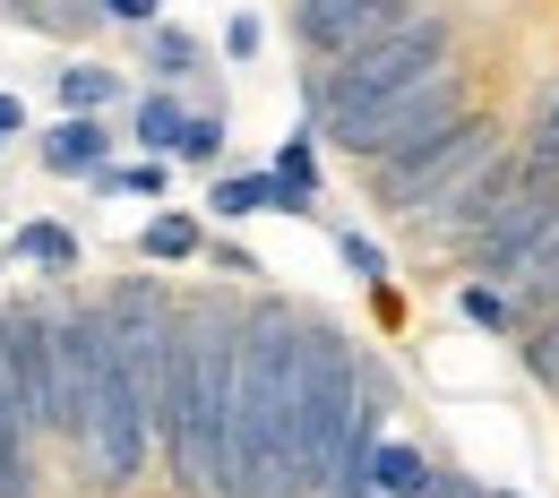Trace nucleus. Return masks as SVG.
<instances>
[{
    "label": "nucleus",
    "mask_w": 559,
    "mask_h": 498,
    "mask_svg": "<svg viewBox=\"0 0 559 498\" xmlns=\"http://www.w3.org/2000/svg\"><path fill=\"white\" fill-rule=\"evenodd\" d=\"M233 387H241V301L190 292L181 301V353H173L164 404H155V456H164L173 498H224Z\"/></svg>",
    "instance_id": "f257e3e1"
},
{
    "label": "nucleus",
    "mask_w": 559,
    "mask_h": 498,
    "mask_svg": "<svg viewBox=\"0 0 559 498\" xmlns=\"http://www.w3.org/2000/svg\"><path fill=\"white\" fill-rule=\"evenodd\" d=\"M293 344H301V301L250 292L241 301V387H233V456L224 498H293Z\"/></svg>",
    "instance_id": "f03ea898"
},
{
    "label": "nucleus",
    "mask_w": 559,
    "mask_h": 498,
    "mask_svg": "<svg viewBox=\"0 0 559 498\" xmlns=\"http://www.w3.org/2000/svg\"><path fill=\"white\" fill-rule=\"evenodd\" d=\"M361 413V344H353L336 318L301 309V344H293V438H284V464H293V498H319L336 456H345V429Z\"/></svg>",
    "instance_id": "7ed1b4c3"
},
{
    "label": "nucleus",
    "mask_w": 559,
    "mask_h": 498,
    "mask_svg": "<svg viewBox=\"0 0 559 498\" xmlns=\"http://www.w3.org/2000/svg\"><path fill=\"white\" fill-rule=\"evenodd\" d=\"M448 61H456V17H448V9H414L405 26L370 35L361 52H345V61H319V70L301 77V112H310L319 130L361 121V112H379V104L414 95L421 77H439Z\"/></svg>",
    "instance_id": "20e7f679"
},
{
    "label": "nucleus",
    "mask_w": 559,
    "mask_h": 498,
    "mask_svg": "<svg viewBox=\"0 0 559 498\" xmlns=\"http://www.w3.org/2000/svg\"><path fill=\"white\" fill-rule=\"evenodd\" d=\"M499 146H508L499 112H465V121H456V130H439V138L405 146V155H388V163H361V172H370V207L396 215V223H414V215L439 207L465 172H483Z\"/></svg>",
    "instance_id": "39448f33"
},
{
    "label": "nucleus",
    "mask_w": 559,
    "mask_h": 498,
    "mask_svg": "<svg viewBox=\"0 0 559 498\" xmlns=\"http://www.w3.org/2000/svg\"><path fill=\"white\" fill-rule=\"evenodd\" d=\"M465 112H483V95H474V70H465V61H448L439 77H421L414 95H396V104H379V112H361V121H336V130H319V138L336 146V155H353V163H388V155H405V146L456 130Z\"/></svg>",
    "instance_id": "423d86ee"
},
{
    "label": "nucleus",
    "mask_w": 559,
    "mask_h": 498,
    "mask_svg": "<svg viewBox=\"0 0 559 498\" xmlns=\"http://www.w3.org/2000/svg\"><path fill=\"white\" fill-rule=\"evenodd\" d=\"M551 232H559V172H525V190L490 215L483 241L465 250V276H474V284L516 292L525 276H534V258L551 250Z\"/></svg>",
    "instance_id": "0eeeda50"
},
{
    "label": "nucleus",
    "mask_w": 559,
    "mask_h": 498,
    "mask_svg": "<svg viewBox=\"0 0 559 498\" xmlns=\"http://www.w3.org/2000/svg\"><path fill=\"white\" fill-rule=\"evenodd\" d=\"M0 369H9L26 429L61 447V361H52V309L44 301H0Z\"/></svg>",
    "instance_id": "6e6552de"
},
{
    "label": "nucleus",
    "mask_w": 559,
    "mask_h": 498,
    "mask_svg": "<svg viewBox=\"0 0 559 498\" xmlns=\"http://www.w3.org/2000/svg\"><path fill=\"white\" fill-rule=\"evenodd\" d=\"M525 172H534V163H525V146L508 138V146H499V155L483 163V172H465V181H456V190H448L439 207H421L405 232H414L421 250H456V258H465V250L483 241V223L508 207L516 190H525Z\"/></svg>",
    "instance_id": "1a4fd4ad"
},
{
    "label": "nucleus",
    "mask_w": 559,
    "mask_h": 498,
    "mask_svg": "<svg viewBox=\"0 0 559 498\" xmlns=\"http://www.w3.org/2000/svg\"><path fill=\"white\" fill-rule=\"evenodd\" d=\"M421 0H293V44L310 52V61H345L361 52L370 35H388V26H405Z\"/></svg>",
    "instance_id": "9d476101"
},
{
    "label": "nucleus",
    "mask_w": 559,
    "mask_h": 498,
    "mask_svg": "<svg viewBox=\"0 0 559 498\" xmlns=\"http://www.w3.org/2000/svg\"><path fill=\"white\" fill-rule=\"evenodd\" d=\"M35 155H44V172H61V181H95V172L112 163V130H104V112H70V121H52V130L35 138Z\"/></svg>",
    "instance_id": "9b49d317"
},
{
    "label": "nucleus",
    "mask_w": 559,
    "mask_h": 498,
    "mask_svg": "<svg viewBox=\"0 0 559 498\" xmlns=\"http://www.w3.org/2000/svg\"><path fill=\"white\" fill-rule=\"evenodd\" d=\"M0 498H44V473H35V429L9 396V369H0Z\"/></svg>",
    "instance_id": "f8f14e48"
},
{
    "label": "nucleus",
    "mask_w": 559,
    "mask_h": 498,
    "mask_svg": "<svg viewBox=\"0 0 559 498\" xmlns=\"http://www.w3.org/2000/svg\"><path fill=\"white\" fill-rule=\"evenodd\" d=\"M139 258H146V267H190V258H207V223L181 215V207L146 215V223H139Z\"/></svg>",
    "instance_id": "ddd939ff"
},
{
    "label": "nucleus",
    "mask_w": 559,
    "mask_h": 498,
    "mask_svg": "<svg viewBox=\"0 0 559 498\" xmlns=\"http://www.w3.org/2000/svg\"><path fill=\"white\" fill-rule=\"evenodd\" d=\"M430 473H439V464L421 456L414 438H396V429H388L379 456H370V490L379 498H430Z\"/></svg>",
    "instance_id": "4468645a"
},
{
    "label": "nucleus",
    "mask_w": 559,
    "mask_h": 498,
    "mask_svg": "<svg viewBox=\"0 0 559 498\" xmlns=\"http://www.w3.org/2000/svg\"><path fill=\"white\" fill-rule=\"evenodd\" d=\"M139 35H146V77H155V86H181V77H199V70H207V44H199L190 26L155 17V26H139Z\"/></svg>",
    "instance_id": "2eb2a0df"
},
{
    "label": "nucleus",
    "mask_w": 559,
    "mask_h": 498,
    "mask_svg": "<svg viewBox=\"0 0 559 498\" xmlns=\"http://www.w3.org/2000/svg\"><path fill=\"white\" fill-rule=\"evenodd\" d=\"M181 130H190V104L173 95V86H155V95H139V112H130V138L146 146V155H181Z\"/></svg>",
    "instance_id": "dca6fc26"
},
{
    "label": "nucleus",
    "mask_w": 559,
    "mask_h": 498,
    "mask_svg": "<svg viewBox=\"0 0 559 498\" xmlns=\"http://www.w3.org/2000/svg\"><path fill=\"white\" fill-rule=\"evenodd\" d=\"M9 258L44 267V276H78V232H70V223H52V215H35V223L9 232Z\"/></svg>",
    "instance_id": "f3484780"
},
{
    "label": "nucleus",
    "mask_w": 559,
    "mask_h": 498,
    "mask_svg": "<svg viewBox=\"0 0 559 498\" xmlns=\"http://www.w3.org/2000/svg\"><path fill=\"white\" fill-rule=\"evenodd\" d=\"M207 215H224V223H241V215H276V172H267V163H259V172H215Z\"/></svg>",
    "instance_id": "a211bd4d"
},
{
    "label": "nucleus",
    "mask_w": 559,
    "mask_h": 498,
    "mask_svg": "<svg viewBox=\"0 0 559 498\" xmlns=\"http://www.w3.org/2000/svg\"><path fill=\"white\" fill-rule=\"evenodd\" d=\"M52 95H61L70 112H112V104H121V70H104V61H61V70H52Z\"/></svg>",
    "instance_id": "6ab92c4d"
},
{
    "label": "nucleus",
    "mask_w": 559,
    "mask_h": 498,
    "mask_svg": "<svg viewBox=\"0 0 559 498\" xmlns=\"http://www.w3.org/2000/svg\"><path fill=\"white\" fill-rule=\"evenodd\" d=\"M456 318L465 327H483V336H525V309H516V292H499V284H456Z\"/></svg>",
    "instance_id": "aec40b11"
},
{
    "label": "nucleus",
    "mask_w": 559,
    "mask_h": 498,
    "mask_svg": "<svg viewBox=\"0 0 559 498\" xmlns=\"http://www.w3.org/2000/svg\"><path fill=\"white\" fill-rule=\"evenodd\" d=\"M516 361H525L534 387H551V396H559V309H551V318H534V327L516 336Z\"/></svg>",
    "instance_id": "412c9836"
},
{
    "label": "nucleus",
    "mask_w": 559,
    "mask_h": 498,
    "mask_svg": "<svg viewBox=\"0 0 559 498\" xmlns=\"http://www.w3.org/2000/svg\"><path fill=\"white\" fill-rule=\"evenodd\" d=\"M276 181H293V190L319 198V121H301V130L276 146Z\"/></svg>",
    "instance_id": "4be33fe9"
},
{
    "label": "nucleus",
    "mask_w": 559,
    "mask_h": 498,
    "mask_svg": "<svg viewBox=\"0 0 559 498\" xmlns=\"http://www.w3.org/2000/svg\"><path fill=\"white\" fill-rule=\"evenodd\" d=\"M95 190H104V198H164V155H146V163H104Z\"/></svg>",
    "instance_id": "5701e85b"
},
{
    "label": "nucleus",
    "mask_w": 559,
    "mask_h": 498,
    "mask_svg": "<svg viewBox=\"0 0 559 498\" xmlns=\"http://www.w3.org/2000/svg\"><path fill=\"white\" fill-rule=\"evenodd\" d=\"M516 309H525V327H534V318H551V309H559V232H551V250L534 258V276L516 284Z\"/></svg>",
    "instance_id": "b1692460"
},
{
    "label": "nucleus",
    "mask_w": 559,
    "mask_h": 498,
    "mask_svg": "<svg viewBox=\"0 0 559 498\" xmlns=\"http://www.w3.org/2000/svg\"><path fill=\"white\" fill-rule=\"evenodd\" d=\"M525 163H534V172H559V77H551V95L534 104V130H525Z\"/></svg>",
    "instance_id": "393cba45"
},
{
    "label": "nucleus",
    "mask_w": 559,
    "mask_h": 498,
    "mask_svg": "<svg viewBox=\"0 0 559 498\" xmlns=\"http://www.w3.org/2000/svg\"><path fill=\"white\" fill-rule=\"evenodd\" d=\"M224 138H233L224 112H190V130H181V155H173V163H224Z\"/></svg>",
    "instance_id": "a878e982"
},
{
    "label": "nucleus",
    "mask_w": 559,
    "mask_h": 498,
    "mask_svg": "<svg viewBox=\"0 0 559 498\" xmlns=\"http://www.w3.org/2000/svg\"><path fill=\"white\" fill-rule=\"evenodd\" d=\"M336 258H345L361 284H388V250L370 241V232H353V223H336Z\"/></svg>",
    "instance_id": "bb28decb"
},
{
    "label": "nucleus",
    "mask_w": 559,
    "mask_h": 498,
    "mask_svg": "<svg viewBox=\"0 0 559 498\" xmlns=\"http://www.w3.org/2000/svg\"><path fill=\"white\" fill-rule=\"evenodd\" d=\"M259 52H267V26H259L250 9H233V17H224V61H259Z\"/></svg>",
    "instance_id": "cd10ccee"
},
{
    "label": "nucleus",
    "mask_w": 559,
    "mask_h": 498,
    "mask_svg": "<svg viewBox=\"0 0 559 498\" xmlns=\"http://www.w3.org/2000/svg\"><path fill=\"white\" fill-rule=\"evenodd\" d=\"M207 267L215 276H259V258H250L241 241H207Z\"/></svg>",
    "instance_id": "c85d7f7f"
},
{
    "label": "nucleus",
    "mask_w": 559,
    "mask_h": 498,
    "mask_svg": "<svg viewBox=\"0 0 559 498\" xmlns=\"http://www.w3.org/2000/svg\"><path fill=\"white\" fill-rule=\"evenodd\" d=\"M95 9H104L112 26H155V17H164V0H95Z\"/></svg>",
    "instance_id": "c756f323"
},
{
    "label": "nucleus",
    "mask_w": 559,
    "mask_h": 498,
    "mask_svg": "<svg viewBox=\"0 0 559 498\" xmlns=\"http://www.w3.org/2000/svg\"><path fill=\"white\" fill-rule=\"evenodd\" d=\"M430 498H490V490L474 482V473H456V464H439V473H430Z\"/></svg>",
    "instance_id": "7c9ffc66"
},
{
    "label": "nucleus",
    "mask_w": 559,
    "mask_h": 498,
    "mask_svg": "<svg viewBox=\"0 0 559 498\" xmlns=\"http://www.w3.org/2000/svg\"><path fill=\"white\" fill-rule=\"evenodd\" d=\"M17 130H26V104H17V95H0V138H17Z\"/></svg>",
    "instance_id": "2f4dec72"
},
{
    "label": "nucleus",
    "mask_w": 559,
    "mask_h": 498,
    "mask_svg": "<svg viewBox=\"0 0 559 498\" xmlns=\"http://www.w3.org/2000/svg\"><path fill=\"white\" fill-rule=\"evenodd\" d=\"M490 498H516V490H490Z\"/></svg>",
    "instance_id": "473e14b6"
},
{
    "label": "nucleus",
    "mask_w": 559,
    "mask_h": 498,
    "mask_svg": "<svg viewBox=\"0 0 559 498\" xmlns=\"http://www.w3.org/2000/svg\"><path fill=\"white\" fill-rule=\"evenodd\" d=\"M0 146H9V138H0Z\"/></svg>",
    "instance_id": "72a5a7b5"
}]
</instances>
